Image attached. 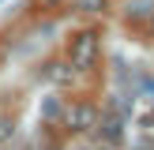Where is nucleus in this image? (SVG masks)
<instances>
[{
	"instance_id": "obj_1",
	"label": "nucleus",
	"mask_w": 154,
	"mask_h": 150,
	"mask_svg": "<svg viewBox=\"0 0 154 150\" xmlns=\"http://www.w3.org/2000/svg\"><path fill=\"white\" fill-rule=\"evenodd\" d=\"M94 56H98V38H94V34H79V38L72 41V64H75V68H90Z\"/></svg>"
},
{
	"instance_id": "obj_2",
	"label": "nucleus",
	"mask_w": 154,
	"mask_h": 150,
	"mask_svg": "<svg viewBox=\"0 0 154 150\" xmlns=\"http://www.w3.org/2000/svg\"><path fill=\"white\" fill-rule=\"evenodd\" d=\"M90 120H94V109H90V105H79V109L72 112V124H75V128H87Z\"/></svg>"
},
{
	"instance_id": "obj_3",
	"label": "nucleus",
	"mask_w": 154,
	"mask_h": 150,
	"mask_svg": "<svg viewBox=\"0 0 154 150\" xmlns=\"http://www.w3.org/2000/svg\"><path fill=\"white\" fill-rule=\"evenodd\" d=\"M79 8H83V11H102L105 0H79Z\"/></svg>"
},
{
	"instance_id": "obj_4",
	"label": "nucleus",
	"mask_w": 154,
	"mask_h": 150,
	"mask_svg": "<svg viewBox=\"0 0 154 150\" xmlns=\"http://www.w3.org/2000/svg\"><path fill=\"white\" fill-rule=\"evenodd\" d=\"M105 135H109V142H120V124H105Z\"/></svg>"
},
{
	"instance_id": "obj_5",
	"label": "nucleus",
	"mask_w": 154,
	"mask_h": 150,
	"mask_svg": "<svg viewBox=\"0 0 154 150\" xmlns=\"http://www.w3.org/2000/svg\"><path fill=\"white\" fill-rule=\"evenodd\" d=\"M8 135H11V124H8V120H0V139H8Z\"/></svg>"
}]
</instances>
